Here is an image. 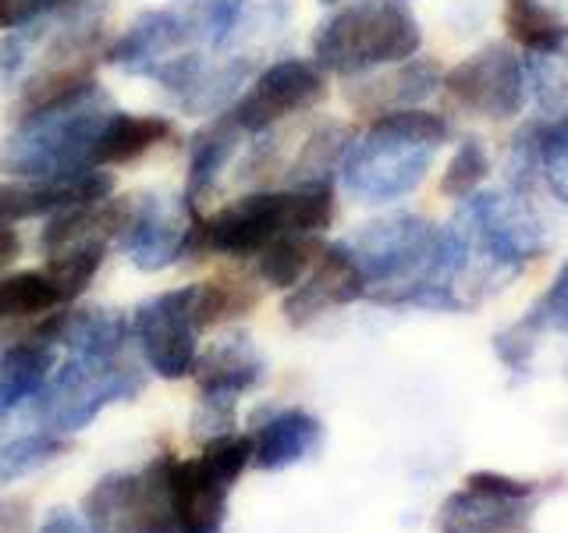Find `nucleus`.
Returning <instances> with one entry per match:
<instances>
[{"label": "nucleus", "instance_id": "393cba45", "mask_svg": "<svg viewBox=\"0 0 568 533\" xmlns=\"http://www.w3.org/2000/svg\"><path fill=\"white\" fill-rule=\"evenodd\" d=\"M487 171H490V160H487L484 142L466 139L455 150L448 171L440 178V192L448 195V200H469V195H476V189L484 185Z\"/></svg>", "mask_w": 568, "mask_h": 533}, {"label": "nucleus", "instance_id": "0eeeda50", "mask_svg": "<svg viewBox=\"0 0 568 533\" xmlns=\"http://www.w3.org/2000/svg\"><path fill=\"white\" fill-rule=\"evenodd\" d=\"M540 484L508 473L479 470L466 487L448 494L437 512V533H519L529 523Z\"/></svg>", "mask_w": 568, "mask_h": 533}, {"label": "nucleus", "instance_id": "20e7f679", "mask_svg": "<svg viewBox=\"0 0 568 533\" xmlns=\"http://www.w3.org/2000/svg\"><path fill=\"white\" fill-rule=\"evenodd\" d=\"M171 462L156 455L139 473H106L85 494V523L97 533H178L171 502Z\"/></svg>", "mask_w": 568, "mask_h": 533}, {"label": "nucleus", "instance_id": "1a4fd4ad", "mask_svg": "<svg viewBox=\"0 0 568 533\" xmlns=\"http://www.w3.org/2000/svg\"><path fill=\"white\" fill-rule=\"evenodd\" d=\"M437 245V228L419 218H390L369 224L348 253L359 263L366 281L377 284H405L419 281L430 271V257Z\"/></svg>", "mask_w": 568, "mask_h": 533}, {"label": "nucleus", "instance_id": "c756f323", "mask_svg": "<svg viewBox=\"0 0 568 533\" xmlns=\"http://www.w3.org/2000/svg\"><path fill=\"white\" fill-rule=\"evenodd\" d=\"M50 0H0V29H14L36 18Z\"/></svg>", "mask_w": 568, "mask_h": 533}, {"label": "nucleus", "instance_id": "ddd939ff", "mask_svg": "<svg viewBox=\"0 0 568 533\" xmlns=\"http://www.w3.org/2000/svg\"><path fill=\"white\" fill-rule=\"evenodd\" d=\"M260 378H263V360L248 345V338H227V342H221L200 363V391L210 409V420L217 423L213 434L227 431L224 423H231L235 399L253 388Z\"/></svg>", "mask_w": 568, "mask_h": 533}, {"label": "nucleus", "instance_id": "9b49d317", "mask_svg": "<svg viewBox=\"0 0 568 533\" xmlns=\"http://www.w3.org/2000/svg\"><path fill=\"white\" fill-rule=\"evenodd\" d=\"M327 93V82L320 68L310 61H281L266 68L253 82V89L235 107V121L248 132H260L266 124L284 121L298 111H310Z\"/></svg>", "mask_w": 568, "mask_h": 533}, {"label": "nucleus", "instance_id": "2f4dec72", "mask_svg": "<svg viewBox=\"0 0 568 533\" xmlns=\"http://www.w3.org/2000/svg\"><path fill=\"white\" fill-rule=\"evenodd\" d=\"M327 4H337V0H327Z\"/></svg>", "mask_w": 568, "mask_h": 533}, {"label": "nucleus", "instance_id": "412c9836", "mask_svg": "<svg viewBox=\"0 0 568 533\" xmlns=\"http://www.w3.org/2000/svg\"><path fill=\"white\" fill-rule=\"evenodd\" d=\"M324 253L320 235H281L260 253V278L274 289H295Z\"/></svg>", "mask_w": 568, "mask_h": 533}, {"label": "nucleus", "instance_id": "4be33fe9", "mask_svg": "<svg viewBox=\"0 0 568 533\" xmlns=\"http://www.w3.org/2000/svg\"><path fill=\"white\" fill-rule=\"evenodd\" d=\"M256 302H260V292L239 278H213L203 284H192V320L200 331L248 313Z\"/></svg>", "mask_w": 568, "mask_h": 533}, {"label": "nucleus", "instance_id": "bb28decb", "mask_svg": "<svg viewBox=\"0 0 568 533\" xmlns=\"http://www.w3.org/2000/svg\"><path fill=\"white\" fill-rule=\"evenodd\" d=\"M93 86L89 79V71H79V68H64V71H50L43 82H36L26 97V111L29 114H53L61 111L64 103L79 100L85 89Z\"/></svg>", "mask_w": 568, "mask_h": 533}, {"label": "nucleus", "instance_id": "39448f33", "mask_svg": "<svg viewBox=\"0 0 568 533\" xmlns=\"http://www.w3.org/2000/svg\"><path fill=\"white\" fill-rule=\"evenodd\" d=\"M139 373L114 360H71L58 378L50 381L40 402V416L50 434H75L85 431L100 416L103 405L139 395Z\"/></svg>", "mask_w": 568, "mask_h": 533}, {"label": "nucleus", "instance_id": "dca6fc26", "mask_svg": "<svg viewBox=\"0 0 568 533\" xmlns=\"http://www.w3.org/2000/svg\"><path fill=\"white\" fill-rule=\"evenodd\" d=\"M440 68L437 61H402L390 76L369 79L359 89H348V100L369 114H390V111H408L419 100H426L440 86Z\"/></svg>", "mask_w": 568, "mask_h": 533}, {"label": "nucleus", "instance_id": "a211bd4d", "mask_svg": "<svg viewBox=\"0 0 568 533\" xmlns=\"http://www.w3.org/2000/svg\"><path fill=\"white\" fill-rule=\"evenodd\" d=\"M50 366H53V352L47 342H36V338H26V342L0 352V416L11 413L29 395H36L47 384Z\"/></svg>", "mask_w": 568, "mask_h": 533}, {"label": "nucleus", "instance_id": "f3484780", "mask_svg": "<svg viewBox=\"0 0 568 533\" xmlns=\"http://www.w3.org/2000/svg\"><path fill=\"white\" fill-rule=\"evenodd\" d=\"M171 135V124L164 118L150 114H114L103 129L89 142V164L97 168H114L139 160L142 153H150L156 142H164Z\"/></svg>", "mask_w": 568, "mask_h": 533}, {"label": "nucleus", "instance_id": "423d86ee", "mask_svg": "<svg viewBox=\"0 0 568 533\" xmlns=\"http://www.w3.org/2000/svg\"><path fill=\"white\" fill-rule=\"evenodd\" d=\"M462 203H466L462 231H466L469 249H479L487 263L515 274L544 253V224L519 192H476Z\"/></svg>", "mask_w": 568, "mask_h": 533}, {"label": "nucleus", "instance_id": "5701e85b", "mask_svg": "<svg viewBox=\"0 0 568 533\" xmlns=\"http://www.w3.org/2000/svg\"><path fill=\"white\" fill-rule=\"evenodd\" d=\"M47 257H50L47 274L68 302V299L82 295L89 289V281L97 278L100 263H103V239H75L68 245L50 249Z\"/></svg>", "mask_w": 568, "mask_h": 533}, {"label": "nucleus", "instance_id": "b1692460", "mask_svg": "<svg viewBox=\"0 0 568 533\" xmlns=\"http://www.w3.org/2000/svg\"><path fill=\"white\" fill-rule=\"evenodd\" d=\"M64 452H68V444L58 434H50V431L22 434V438H14L8 444H0V487L50 466V462L61 459Z\"/></svg>", "mask_w": 568, "mask_h": 533}, {"label": "nucleus", "instance_id": "7ed1b4c3", "mask_svg": "<svg viewBox=\"0 0 568 533\" xmlns=\"http://www.w3.org/2000/svg\"><path fill=\"white\" fill-rule=\"evenodd\" d=\"M423 43L419 22L398 0H355L316 36V61L337 76H363L381 64L416 58Z\"/></svg>", "mask_w": 568, "mask_h": 533}, {"label": "nucleus", "instance_id": "6e6552de", "mask_svg": "<svg viewBox=\"0 0 568 533\" xmlns=\"http://www.w3.org/2000/svg\"><path fill=\"white\" fill-rule=\"evenodd\" d=\"M452 100L466 111L490 118V121H508L526 107V89L529 76L508 43H490L476 50L473 58L455 64L448 76L440 79Z\"/></svg>", "mask_w": 568, "mask_h": 533}, {"label": "nucleus", "instance_id": "a878e982", "mask_svg": "<svg viewBox=\"0 0 568 533\" xmlns=\"http://www.w3.org/2000/svg\"><path fill=\"white\" fill-rule=\"evenodd\" d=\"M203 466L221 480V484L235 487V480L245 473V466L253 462V438L235 434V431H221L213 434L203 444V455H200Z\"/></svg>", "mask_w": 568, "mask_h": 533}, {"label": "nucleus", "instance_id": "cd10ccee", "mask_svg": "<svg viewBox=\"0 0 568 533\" xmlns=\"http://www.w3.org/2000/svg\"><path fill=\"white\" fill-rule=\"evenodd\" d=\"M540 174L550 192L568 203V111L558 121L540 124Z\"/></svg>", "mask_w": 568, "mask_h": 533}, {"label": "nucleus", "instance_id": "f03ea898", "mask_svg": "<svg viewBox=\"0 0 568 533\" xmlns=\"http://www.w3.org/2000/svg\"><path fill=\"white\" fill-rule=\"evenodd\" d=\"M444 139H448V121L440 114L416 107L381 114L348 160V185L369 203L398 200L423 182Z\"/></svg>", "mask_w": 568, "mask_h": 533}, {"label": "nucleus", "instance_id": "2eb2a0df", "mask_svg": "<svg viewBox=\"0 0 568 533\" xmlns=\"http://www.w3.org/2000/svg\"><path fill=\"white\" fill-rule=\"evenodd\" d=\"M320 441H324V426L316 416L302 413V409H281L260 423L253 438V462L260 470H288L295 462L310 459L320 449Z\"/></svg>", "mask_w": 568, "mask_h": 533}, {"label": "nucleus", "instance_id": "c85d7f7f", "mask_svg": "<svg viewBox=\"0 0 568 533\" xmlns=\"http://www.w3.org/2000/svg\"><path fill=\"white\" fill-rule=\"evenodd\" d=\"M519 324L529 328L537 338L540 331H568V260L561 263V271L550 281V289L532 302V310Z\"/></svg>", "mask_w": 568, "mask_h": 533}, {"label": "nucleus", "instance_id": "6ab92c4d", "mask_svg": "<svg viewBox=\"0 0 568 533\" xmlns=\"http://www.w3.org/2000/svg\"><path fill=\"white\" fill-rule=\"evenodd\" d=\"M505 29L515 43L537 58H555L568 43V26L544 0H505Z\"/></svg>", "mask_w": 568, "mask_h": 533}, {"label": "nucleus", "instance_id": "9d476101", "mask_svg": "<svg viewBox=\"0 0 568 533\" xmlns=\"http://www.w3.org/2000/svg\"><path fill=\"white\" fill-rule=\"evenodd\" d=\"M132 331L146 363L168 381H182L195 370V320L192 289H178L150 299L132 316Z\"/></svg>", "mask_w": 568, "mask_h": 533}, {"label": "nucleus", "instance_id": "4468645a", "mask_svg": "<svg viewBox=\"0 0 568 533\" xmlns=\"http://www.w3.org/2000/svg\"><path fill=\"white\" fill-rule=\"evenodd\" d=\"M227 494L200 459H174L171 462V502L178 533H224L227 520Z\"/></svg>", "mask_w": 568, "mask_h": 533}, {"label": "nucleus", "instance_id": "f8f14e48", "mask_svg": "<svg viewBox=\"0 0 568 533\" xmlns=\"http://www.w3.org/2000/svg\"><path fill=\"white\" fill-rule=\"evenodd\" d=\"M366 274L348 253V245H324V253L313 263V271L295 284V292L284 299V316L295 328L310 324L331 306H348V302L366 295Z\"/></svg>", "mask_w": 568, "mask_h": 533}, {"label": "nucleus", "instance_id": "7c9ffc66", "mask_svg": "<svg viewBox=\"0 0 568 533\" xmlns=\"http://www.w3.org/2000/svg\"><path fill=\"white\" fill-rule=\"evenodd\" d=\"M36 533H97V530L85 523V515H75L68 509H53Z\"/></svg>", "mask_w": 568, "mask_h": 533}, {"label": "nucleus", "instance_id": "aec40b11", "mask_svg": "<svg viewBox=\"0 0 568 533\" xmlns=\"http://www.w3.org/2000/svg\"><path fill=\"white\" fill-rule=\"evenodd\" d=\"M64 302L47 271H22L0 278V320H40Z\"/></svg>", "mask_w": 568, "mask_h": 533}, {"label": "nucleus", "instance_id": "f257e3e1", "mask_svg": "<svg viewBox=\"0 0 568 533\" xmlns=\"http://www.w3.org/2000/svg\"><path fill=\"white\" fill-rule=\"evenodd\" d=\"M334 221V192L327 182H306L295 192L245 195L217 218L185 231L182 253L192 245L224 257H260L281 235H320Z\"/></svg>", "mask_w": 568, "mask_h": 533}]
</instances>
